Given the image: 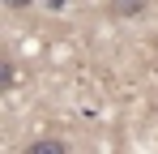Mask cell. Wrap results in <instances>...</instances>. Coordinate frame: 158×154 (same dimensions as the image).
Here are the masks:
<instances>
[{"instance_id": "6da1fadb", "label": "cell", "mask_w": 158, "mask_h": 154, "mask_svg": "<svg viewBox=\"0 0 158 154\" xmlns=\"http://www.w3.org/2000/svg\"><path fill=\"white\" fill-rule=\"evenodd\" d=\"M107 9H111V17H137L145 9V0H107Z\"/></svg>"}, {"instance_id": "7a4b0ae2", "label": "cell", "mask_w": 158, "mask_h": 154, "mask_svg": "<svg viewBox=\"0 0 158 154\" xmlns=\"http://www.w3.org/2000/svg\"><path fill=\"white\" fill-rule=\"evenodd\" d=\"M26 154H69V150H64L56 137H39V141H30V146H26Z\"/></svg>"}, {"instance_id": "3957f363", "label": "cell", "mask_w": 158, "mask_h": 154, "mask_svg": "<svg viewBox=\"0 0 158 154\" xmlns=\"http://www.w3.org/2000/svg\"><path fill=\"white\" fill-rule=\"evenodd\" d=\"M4 4H9V9H30L34 0H4Z\"/></svg>"}]
</instances>
